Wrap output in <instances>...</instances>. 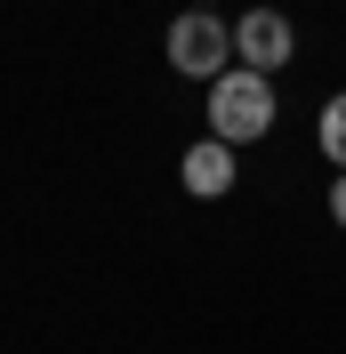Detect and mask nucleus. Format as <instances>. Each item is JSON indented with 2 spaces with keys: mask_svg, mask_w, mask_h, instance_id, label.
I'll list each match as a JSON object with an SVG mask.
<instances>
[{
  "mask_svg": "<svg viewBox=\"0 0 346 354\" xmlns=\"http://www.w3.org/2000/svg\"><path fill=\"white\" fill-rule=\"evenodd\" d=\"M274 129V88H266V73H217L210 81V137H226V145H250V137Z\"/></svg>",
  "mask_w": 346,
  "mask_h": 354,
  "instance_id": "nucleus-1",
  "label": "nucleus"
},
{
  "mask_svg": "<svg viewBox=\"0 0 346 354\" xmlns=\"http://www.w3.org/2000/svg\"><path fill=\"white\" fill-rule=\"evenodd\" d=\"M226 57H234V24H226V17L194 8V17H177V24H170V65H177V73L217 81V73H234Z\"/></svg>",
  "mask_w": 346,
  "mask_h": 354,
  "instance_id": "nucleus-2",
  "label": "nucleus"
},
{
  "mask_svg": "<svg viewBox=\"0 0 346 354\" xmlns=\"http://www.w3.org/2000/svg\"><path fill=\"white\" fill-rule=\"evenodd\" d=\"M234 48H242L250 73H274L282 57H290V17H282V8H250V17L234 24Z\"/></svg>",
  "mask_w": 346,
  "mask_h": 354,
  "instance_id": "nucleus-3",
  "label": "nucleus"
},
{
  "mask_svg": "<svg viewBox=\"0 0 346 354\" xmlns=\"http://www.w3.org/2000/svg\"><path fill=\"white\" fill-rule=\"evenodd\" d=\"M226 185H234V145H226V137H201L194 153H185V194L217 201Z\"/></svg>",
  "mask_w": 346,
  "mask_h": 354,
  "instance_id": "nucleus-4",
  "label": "nucleus"
},
{
  "mask_svg": "<svg viewBox=\"0 0 346 354\" xmlns=\"http://www.w3.org/2000/svg\"><path fill=\"white\" fill-rule=\"evenodd\" d=\"M322 153H330V161L346 169V88H338V97L322 105Z\"/></svg>",
  "mask_w": 346,
  "mask_h": 354,
  "instance_id": "nucleus-5",
  "label": "nucleus"
},
{
  "mask_svg": "<svg viewBox=\"0 0 346 354\" xmlns=\"http://www.w3.org/2000/svg\"><path fill=\"white\" fill-rule=\"evenodd\" d=\"M330 218L346 225V177H338V185H330Z\"/></svg>",
  "mask_w": 346,
  "mask_h": 354,
  "instance_id": "nucleus-6",
  "label": "nucleus"
}]
</instances>
